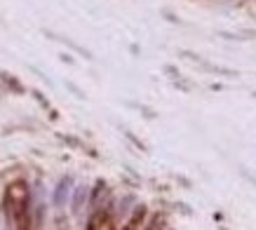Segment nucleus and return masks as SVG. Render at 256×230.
<instances>
[{
	"label": "nucleus",
	"mask_w": 256,
	"mask_h": 230,
	"mask_svg": "<svg viewBox=\"0 0 256 230\" xmlns=\"http://www.w3.org/2000/svg\"><path fill=\"white\" fill-rule=\"evenodd\" d=\"M148 214V207L146 204H136L132 212V216H130V221L124 223V230H139L141 223H144V218H146Z\"/></svg>",
	"instance_id": "obj_1"
},
{
	"label": "nucleus",
	"mask_w": 256,
	"mask_h": 230,
	"mask_svg": "<svg viewBox=\"0 0 256 230\" xmlns=\"http://www.w3.org/2000/svg\"><path fill=\"white\" fill-rule=\"evenodd\" d=\"M70 184H73V181H70V176H64L62 181H59V186H56V190H54V204H56V207H64V204H66Z\"/></svg>",
	"instance_id": "obj_2"
},
{
	"label": "nucleus",
	"mask_w": 256,
	"mask_h": 230,
	"mask_svg": "<svg viewBox=\"0 0 256 230\" xmlns=\"http://www.w3.org/2000/svg\"><path fill=\"white\" fill-rule=\"evenodd\" d=\"M85 202H87V188L85 186H78L76 192H73V214H80Z\"/></svg>",
	"instance_id": "obj_3"
},
{
	"label": "nucleus",
	"mask_w": 256,
	"mask_h": 230,
	"mask_svg": "<svg viewBox=\"0 0 256 230\" xmlns=\"http://www.w3.org/2000/svg\"><path fill=\"white\" fill-rule=\"evenodd\" d=\"M106 190H108L106 181H96V184H94V190H92V207H94V212L101 207V198L106 195Z\"/></svg>",
	"instance_id": "obj_4"
},
{
	"label": "nucleus",
	"mask_w": 256,
	"mask_h": 230,
	"mask_svg": "<svg viewBox=\"0 0 256 230\" xmlns=\"http://www.w3.org/2000/svg\"><path fill=\"white\" fill-rule=\"evenodd\" d=\"M0 78H2V82L8 84V90H10V92H14V94H24V84L19 82V80H16L14 76H10V73H2Z\"/></svg>",
	"instance_id": "obj_5"
},
{
	"label": "nucleus",
	"mask_w": 256,
	"mask_h": 230,
	"mask_svg": "<svg viewBox=\"0 0 256 230\" xmlns=\"http://www.w3.org/2000/svg\"><path fill=\"white\" fill-rule=\"evenodd\" d=\"M164 228H167V218H164V214H153L144 230H164Z\"/></svg>",
	"instance_id": "obj_6"
},
{
	"label": "nucleus",
	"mask_w": 256,
	"mask_h": 230,
	"mask_svg": "<svg viewBox=\"0 0 256 230\" xmlns=\"http://www.w3.org/2000/svg\"><path fill=\"white\" fill-rule=\"evenodd\" d=\"M33 96H36V99H38V101H40V104H42V106H45V108H50V104H47V101H45V96H42V94H40V92H33Z\"/></svg>",
	"instance_id": "obj_7"
}]
</instances>
